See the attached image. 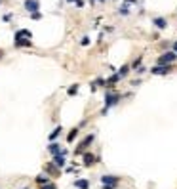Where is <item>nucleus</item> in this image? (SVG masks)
I'll return each mask as SVG.
<instances>
[{
  "label": "nucleus",
  "mask_w": 177,
  "mask_h": 189,
  "mask_svg": "<svg viewBox=\"0 0 177 189\" xmlns=\"http://www.w3.org/2000/svg\"><path fill=\"white\" fill-rule=\"evenodd\" d=\"M46 170H48V172H50V174H51V176H55V174H57V172H59V168H57V166H55V164H54V162H48V164H46Z\"/></svg>",
  "instance_id": "2eb2a0df"
},
{
  "label": "nucleus",
  "mask_w": 177,
  "mask_h": 189,
  "mask_svg": "<svg viewBox=\"0 0 177 189\" xmlns=\"http://www.w3.org/2000/svg\"><path fill=\"white\" fill-rule=\"evenodd\" d=\"M88 44H90V38L84 37V38H82V46H88Z\"/></svg>",
  "instance_id": "4be33fe9"
},
{
  "label": "nucleus",
  "mask_w": 177,
  "mask_h": 189,
  "mask_svg": "<svg viewBox=\"0 0 177 189\" xmlns=\"http://www.w3.org/2000/svg\"><path fill=\"white\" fill-rule=\"evenodd\" d=\"M93 138H95V136H93V134H88V136H86V138H84V139H82V142H80V145H78V147H76V149H74V155H82V153H84V151H86V149H88V147H90V143H91V142H93Z\"/></svg>",
  "instance_id": "f257e3e1"
},
{
  "label": "nucleus",
  "mask_w": 177,
  "mask_h": 189,
  "mask_svg": "<svg viewBox=\"0 0 177 189\" xmlns=\"http://www.w3.org/2000/svg\"><path fill=\"white\" fill-rule=\"evenodd\" d=\"M25 8L31 14H36L38 11V0H25Z\"/></svg>",
  "instance_id": "39448f33"
},
{
  "label": "nucleus",
  "mask_w": 177,
  "mask_h": 189,
  "mask_svg": "<svg viewBox=\"0 0 177 189\" xmlns=\"http://www.w3.org/2000/svg\"><path fill=\"white\" fill-rule=\"evenodd\" d=\"M177 59V54L175 52H168V54H164V55H160L158 57V65H170V63H173Z\"/></svg>",
  "instance_id": "f03ea898"
},
{
  "label": "nucleus",
  "mask_w": 177,
  "mask_h": 189,
  "mask_svg": "<svg viewBox=\"0 0 177 189\" xmlns=\"http://www.w3.org/2000/svg\"><path fill=\"white\" fill-rule=\"evenodd\" d=\"M173 52H175V54H177V42L173 44Z\"/></svg>",
  "instance_id": "393cba45"
},
{
  "label": "nucleus",
  "mask_w": 177,
  "mask_h": 189,
  "mask_svg": "<svg viewBox=\"0 0 177 189\" xmlns=\"http://www.w3.org/2000/svg\"><path fill=\"white\" fill-rule=\"evenodd\" d=\"M67 94L69 96H74V94H78V84H72V86L67 90Z\"/></svg>",
  "instance_id": "a211bd4d"
},
{
  "label": "nucleus",
  "mask_w": 177,
  "mask_h": 189,
  "mask_svg": "<svg viewBox=\"0 0 177 189\" xmlns=\"http://www.w3.org/2000/svg\"><path fill=\"white\" fill-rule=\"evenodd\" d=\"M128 73H130V65H122V67H120V71H118L120 76H126Z\"/></svg>",
  "instance_id": "f3484780"
},
{
  "label": "nucleus",
  "mask_w": 177,
  "mask_h": 189,
  "mask_svg": "<svg viewBox=\"0 0 177 189\" xmlns=\"http://www.w3.org/2000/svg\"><path fill=\"white\" fill-rule=\"evenodd\" d=\"M126 2H131V4H135V2H137V0H126Z\"/></svg>",
  "instance_id": "a878e982"
},
{
  "label": "nucleus",
  "mask_w": 177,
  "mask_h": 189,
  "mask_svg": "<svg viewBox=\"0 0 177 189\" xmlns=\"http://www.w3.org/2000/svg\"><path fill=\"white\" fill-rule=\"evenodd\" d=\"M170 71H171V65H156L151 69V73L152 75H168Z\"/></svg>",
  "instance_id": "20e7f679"
},
{
  "label": "nucleus",
  "mask_w": 177,
  "mask_h": 189,
  "mask_svg": "<svg viewBox=\"0 0 177 189\" xmlns=\"http://www.w3.org/2000/svg\"><path fill=\"white\" fill-rule=\"evenodd\" d=\"M0 57H2V50H0Z\"/></svg>",
  "instance_id": "c85d7f7f"
},
{
  "label": "nucleus",
  "mask_w": 177,
  "mask_h": 189,
  "mask_svg": "<svg viewBox=\"0 0 177 189\" xmlns=\"http://www.w3.org/2000/svg\"><path fill=\"white\" fill-rule=\"evenodd\" d=\"M59 134H61V126H57V128H55L54 132H51V134H50V139H55V138H57Z\"/></svg>",
  "instance_id": "6ab92c4d"
},
{
  "label": "nucleus",
  "mask_w": 177,
  "mask_h": 189,
  "mask_svg": "<svg viewBox=\"0 0 177 189\" xmlns=\"http://www.w3.org/2000/svg\"><path fill=\"white\" fill-rule=\"evenodd\" d=\"M118 99H120V94H114V92H108V94L105 96V107L108 109V107L116 105V103H118Z\"/></svg>",
  "instance_id": "7ed1b4c3"
},
{
  "label": "nucleus",
  "mask_w": 177,
  "mask_h": 189,
  "mask_svg": "<svg viewBox=\"0 0 177 189\" xmlns=\"http://www.w3.org/2000/svg\"><path fill=\"white\" fill-rule=\"evenodd\" d=\"M120 14H122V15H126V14H130V10H128V6H122V10H120Z\"/></svg>",
  "instance_id": "412c9836"
},
{
  "label": "nucleus",
  "mask_w": 177,
  "mask_h": 189,
  "mask_svg": "<svg viewBox=\"0 0 177 189\" xmlns=\"http://www.w3.org/2000/svg\"><path fill=\"white\" fill-rule=\"evenodd\" d=\"M23 37L31 38L33 34H31V31H27V29H21V31H17V33H15V38H23ZM15 38H14V40H15Z\"/></svg>",
  "instance_id": "4468645a"
},
{
  "label": "nucleus",
  "mask_w": 177,
  "mask_h": 189,
  "mask_svg": "<svg viewBox=\"0 0 177 189\" xmlns=\"http://www.w3.org/2000/svg\"><path fill=\"white\" fill-rule=\"evenodd\" d=\"M76 134H78V128H74V130H71V134L67 136V142H72V139L76 138Z\"/></svg>",
  "instance_id": "aec40b11"
},
{
  "label": "nucleus",
  "mask_w": 177,
  "mask_h": 189,
  "mask_svg": "<svg viewBox=\"0 0 177 189\" xmlns=\"http://www.w3.org/2000/svg\"><path fill=\"white\" fill-rule=\"evenodd\" d=\"M36 183H40V185H48V183H50V180L48 178H44V176H38V178H36Z\"/></svg>",
  "instance_id": "dca6fc26"
},
{
  "label": "nucleus",
  "mask_w": 177,
  "mask_h": 189,
  "mask_svg": "<svg viewBox=\"0 0 177 189\" xmlns=\"http://www.w3.org/2000/svg\"><path fill=\"white\" fill-rule=\"evenodd\" d=\"M101 182H103V185H118V178L116 176H103L101 178Z\"/></svg>",
  "instance_id": "423d86ee"
},
{
  "label": "nucleus",
  "mask_w": 177,
  "mask_h": 189,
  "mask_svg": "<svg viewBox=\"0 0 177 189\" xmlns=\"http://www.w3.org/2000/svg\"><path fill=\"white\" fill-rule=\"evenodd\" d=\"M120 78H122V76H120L118 73H116V75H112V76H111V78H108V80H105V86H114V84L118 82Z\"/></svg>",
  "instance_id": "9b49d317"
},
{
  "label": "nucleus",
  "mask_w": 177,
  "mask_h": 189,
  "mask_svg": "<svg viewBox=\"0 0 177 189\" xmlns=\"http://www.w3.org/2000/svg\"><path fill=\"white\" fill-rule=\"evenodd\" d=\"M152 23H154L158 29H166V27H168V21L164 17H154V21H152Z\"/></svg>",
  "instance_id": "1a4fd4ad"
},
{
  "label": "nucleus",
  "mask_w": 177,
  "mask_h": 189,
  "mask_svg": "<svg viewBox=\"0 0 177 189\" xmlns=\"http://www.w3.org/2000/svg\"><path fill=\"white\" fill-rule=\"evenodd\" d=\"M54 164L57 168H63V166H65V155H63V153H61V155H55L54 157Z\"/></svg>",
  "instance_id": "6e6552de"
},
{
  "label": "nucleus",
  "mask_w": 177,
  "mask_h": 189,
  "mask_svg": "<svg viewBox=\"0 0 177 189\" xmlns=\"http://www.w3.org/2000/svg\"><path fill=\"white\" fill-rule=\"evenodd\" d=\"M67 2H74V4H76V2H78V0H67Z\"/></svg>",
  "instance_id": "bb28decb"
},
{
  "label": "nucleus",
  "mask_w": 177,
  "mask_h": 189,
  "mask_svg": "<svg viewBox=\"0 0 177 189\" xmlns=\"http://www.w3.org/2000/svg\"><path fill=\"white\" fill-rule=\"evenodd\" d=\"M48 151H50L54 157H55V155H61V153H63V151H61V145H59V143H55V142L48 145Z\"/></svg>",
  "instance_id": "0eeeda50"
},
{
  "label": "nucleus",
  "mask_w": 177,
  "mask_h": 189,
  "mask_svg": "<svg viewBox=\"0 0 177 189\" xmlns=\"http://www.w3.org/2000/svg\"><path fill=\"white\" fill-rule=\"evenodd\" d=\"M90 2H95V0H90ZM99 2H103V0H99Z\"/></svg>",
  "instance_id": "cd10ccee"
},
{
  "label": "nucleus",
  "mask_w": 177,
  "mask_h": 189,
  "mask_svg": "<svg viewBox=\"0 0 177 189\" xmlns=\"http://www.w3.org/2000/svg\"><path fill=\"white\" fill-rule=\"evenodd\" d=\"M74 187L76 189H90V183H88V180H76Z\"/></svg>",
  "instance_id": "9d476101"
},
{
  "label": "nucleus",
  "mask_w": 177,
  "mask_h": 189,
  "mask_svg": "<svg viewBox=\"0 0 177 189\" xmlns=\"http://www.w3.org/2000/svg\"><path fill=\"white\" fill-rule=\"evenodd\" d=\"M42 189H57V187H55V185H51V183H48V185H44Z\"/></svg>",
  "instance_id": "5701e85b"
},
{
  "label": "nucleus",
  "mask_w": 177,
  "mask_h": 189,
  "mask_svg": "<svg viewBox=\"0 0 177 189\" xmlns=\"http://www.w3.org/2000/svg\"><path fill=\"white\" fill-rule=\"evenodd\" d=\"M14 44H15V46H31V38H15L14 40Z\"/></svg>",
  "instance_id": "f8f14e48"
},
{
  "label": "nucleus",
  "mask_w": 177,
  "mask_h": 189,
  "mask_svg": "<svg viewBox=\"0 0 177 189\" xmlns=\"http://www.w3.org/2000/svg\"><path fill=\"white\" fill-rule=\"evenodd\" d=\"M103 189H114V185H105Z\"/></svg>",
  "instance_id": "b1692460"
},
{
  "label": "nucleus",
  "mask_w": 177,
  "mask_h": 189,
  "mask_svg": "<svg viewBox=\"0 0 177 189\" xmlns=\"http://www.w3.org/2000/svg\"><path fill=\"white\" fill-rule=\"evenodd\" d=\"M93 162H95V157L91 155V153H84V164L90 166V164H93Z\"/></svg>",
  "instance_id": "ddd939ff"
}]
</instances>
